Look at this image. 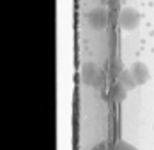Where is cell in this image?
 Here are the masks:
<instances>
[{
  "label": "cell",
  "instance_id": "6da1fadb",
  "mask_svg": "<svg viewBox=\"0 0 154 150\" xmlns=\"http://www.w3.org/2000/svg\"><path fill=\"white\" fill-rule=\"evenodd\" d=\"M138 23H140V13L138 11H135L133 7H124L122 11H121V14H119V25H121L124 30L131 32V30H135L138 27Z\"/></svg>",
  "mask_w": 154,
  "mask_h": 150
},
{
  "label": "cell",
  "instance_id": "7a4b0ae2",
  "mask_svg": "<svg viewBox=\"0 0 154 150\" xmlns=\"http://www.w3.org/2000/svg\"><path fill=\"white\" fill-rule=\"evenodd\" d=\"M131 74H133V78H135V81H137L138 87L143 85V83H147L149 78H151V73H149V69H147V65L143 62H135L131 65Z\"/></svg>",
  "mask_w": 154,
  "mask_h": 150
},
{
  "label": "cell",
  "instance_id": "3957f363",
  "mask_svg": "<svg viewBox=\"0 0 154 150\" xmlns=\"http://www.w3.org/2000/svg\"><path fill=\"white\" fill-rule=\"evenodd\" d=\"M119 83H121L126 90H133V88L138 87L137 81H135V78H133V74H131V69H124L122 73H121V76H119Z\"/></svg>",
  "mask_w": 154,
  "mask_h": 150
},
{
  "label": "cell",
  "instance_id": "277c9868",
  "mask_svg": "<svg viewBox=\"0 0 154 150\" xmlns=\"http://www.w3.org/2000/svg\"><path fill=\"white\" fill-rule=\"evenodd\" d=\"M89 21H91V25L96 27V28H103V25H105V13L101 11V9H97V11H92L91 16H89Z\"/></svg>",
  "mask_w": 154,
  "mask_h": 150
},
{
  "label": "cell",
  "instance_id": "5b68a950",
  "mask_svg": "<svg viewBox=\"0 0 154 150\" xmlns=\"http://www.w3.org/2000/svg\"><path fill=\"white\" fill-rule=\"evenodd\" d=\"M112 150H138L137 147H133L131 143H128V141H117L115 145H113V148Z\"/></svg>",
  "mask_w": 154,
  "mask_h": 150
},
{
  "label": "cell",
  "instance_id": "8992f818",
  "mask_svg": "<svg viewBox=\"0 0 154 150\" xmlns=\"http://www.w3.org/2000/svg\"><path fill=\"white\" fill-rule=\"evenodd\" d=\"M106 148V145H105V143H99V145H97V147H94L92 150H105Z\"/></svg>",
  "mask_w": 154,
  "mask_h": 150
}]
</instances>
